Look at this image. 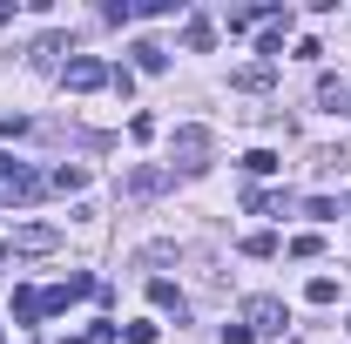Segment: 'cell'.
I'll use <instances>...</instances> for the list:
<instances>
[{
    "instance_id": "25",
    "label": "cell",
    "mask_w": 351,
    "mask_h": 344,
    "mask_svg": "<svg viewBox=\"0 0 351 344\" xmlns=\"http://www.w3.org/2000/svg\"><path fill=\"white\" fill-rule=\"evenodd\" d=\"M0 257H7V243H0Z\"/></svg>"
},
{
    "instance_id": "20",
    "label": "cell",
    "mask_w": 351,
    "mask_h": 344,
    "mask_svg": "<svg viewBox=\"0 0 351 344\" xmlns=\"http://www.w3.org/2000/svg\"><path fill=\"white\" fill-rule=\"evenodd\" d=\"M115 331H122V324H108V317H101V324H88L82 338H68V344H115Z\"/></svg>"
},
{
    "instance_id": "16",
    "label": "cell",
    "mask_w": 351,
    "mask_h": 344,
    "mask_svg": "<svg viewBox=\"0 0 351 344\" xmlns=\"http://www.w3.org/2000/svg\"><path fill=\"white\" fill-rule=\"evenodd\" d=\"M243 169H250V175H277V169H284V156H277V149H250Z\"/></svg>"
},
{
    "instance_id": "14",
    "label": "cell",
    "mask_w": 351,
    "mask_h": 344,
    "mask_svg": "<svg viewBox=\"0 0 351 344\" xmlns=\"http://www.w3.org/2000/svg\"><path fill=\"white\" fill-rule=\"evenodd\" d=\"M47 189H61V196H75V189H88V169H82V162H61V169L47 175Z\"/></svg>"
},
{
    "instance_id": "8",
    "label": "cell",
    "mask_w": 351,
    "mask_h": 344,
    "mask_svg": "<svg viewBox=\"0 0 351 344\" xmlns=\"http://www.w3.org/2000/svg\"><path fill=\"white\" fill-rule=\"evenodd\" d=\"M149 304H156V310H169L176 324H182V317H189V297H182V291H176L169 277H149Z\"/></svg>"
},
{
    "instance_id": "6",
    "label": "cell",
    "mask_w": 351,
    "mask_h": 344,
    "mask_svg": "<svg viewBox=\"0 0 351 344\" xmlns=\"http://www.w3.org/2000/svg\"><path fill=\"white\" fill-rule=\"evenodd\" d=\"M54 243H61V236H54L47 223H21V230L7 236V250H27V257H41V250H54Z\"/></svg>"
},
{
    "instance_id": "4",
    "label": "cell",
    "mask_w": 351,
    "mask_h": 344,
    "mask_svg": "<svg viewBox=\"0 0 351 344\" xmlns=\"http://www.w3.org/2000/svg\"><path fill=\"white\" fill-rule=\"evenodd\" d=\"M169 182H176L169 169H156V162H142V169H129V182H122V196H129V203H156V196H162Z\"/></svg>"
},
{
    "instance_id": "23",
    "label": "cell",
    "mask_w": 351,
    "mask_h": 344,
    "mask_svg": "<svg viewBox=\"0 0 351 344\" xmlns=\"http://www.w3.org/2000/svg\"><path fill=\"white\" fill-rule=\"evenodd\" d=\"M223 344H257V338H250V324H223Z\"/></svg>"
},
{
    "instance_id": "3",
    "label": "cell",
    "mask_w": 351,
    "mask_h": 344,
    "mask_svg": "<svg viewBox=\"0 0 351 344\" xmlns=\"http://www.w3.org/2000/svg\"><path fill=\"white\" fill-rule=\"evenodd\" d=\"M243 324H250V338H277L291 317H284V304H277V297H250V304H243Z\"/></svg>"
},
{
    "instance_id": "9",
    "label": "cell",
    "mask_w": 351,
    "mask_h": 344,
    "mask_svg": "<svg viewBox=\"0 0 351 344\" xmlns=\"http://www.w3.org/2000/svg\"><path fill=\"white\" fill-rule=\"evenodd\" d=\"M182 47H189V54H210V47H217V21H210V14H189V21H182Z\"/></svg>"
},
{
    "instance_id": "22",
    "label": "cell",
    "mask_w": 351,
    "mask_h": 344,
    "mask_svg": "<svg viewBox=\"0 0 351 344\" xmlns=\"http://www.w3.org/2000/svg\"><path fill=\"white\" fill-rule=\"evenodd\" d=\"M317 250H324V243H317L311 230H304V236H291V257H298V263H311V257H317Z\"/></svg>"
},
{
    "instance_id": "11",
    "label": "cell",
    "mask_w": 351,
    "mask_h": 344,
    "mask_svg": "<svg viewBox=\"0 0 351 344\" xmlns=\"http://www.w3.org/2000/svg\"><path fill=\"white\" fill-rule=\"evenodd\" d=\"M41 317H47V297L21 284V291H14V324H41Z\"/></svg>"
},
{
    "instance_id": "19",
    "label": "cell",
    "mask_w": 351,
    "mask_h": 344,
    "mask_svg": "<svg viewBox=\"0 0 351 344\" xmlns=\"http://www.w3.org/2000/svg\"><path fill=\"white\" fill-rule=\"evenodd\" d=\"M338 210H345V203H331V196H311V203H304L311 223H338Z\"/></svg>"
},
{
    "instance_id": "12",
    "label": "cell",
    "mask_w": 351,
    "mask_h": 344,
    "mask_svg": "<svg viewBox=\"0 0 351 344\" xmlns=\"http://www.w3.org/2000/svg\"><path fill=\"white\" fill-rule=\"evenodd\" d=\"M243 210H250V216H284V210H291V196H277V189H250Z\"/></svg>"
},
{
    "instance_id": "24",
    "label": "cell",
    "mask_w": 351,
    "mask_h": 344,
    "mask_svg": "<svg viewBox=\"0 0 351 344\" xmlns=\"http://www.w3.org/2000/svg\"><path fill=\"white\" fill-rule=\"evenodd\" d=\"M7 21H14V0H0V27H7Z\"/></svg>"
},
{
    "instance_id": "17",
    "label": "cell",
    "mask_w": 351,
    "mask_h": 344,
    "mask_svg": "<svg viewBox=\"0 0 351 344\" xmlns=\"http://www.w3.org/2000/svg\"><path fill=\"white\" fill-rule=\"evenodd\" d=\"M243 257H277V236H270V230H250V236H243Z\"/></svg>"
},
{
    "instance_id": "26",
    "label": "cell",
    "mask_w": 351,
    "mask_h": 344,
    "mask_svg": "<svg viewBox=\"0 0 351 344\" xmlns=\"http://www.w3.org/2000/svg\"><path fill=\"white\" fill-rule=\"evenodd\" d=\"M0 344H7V331H0Z\"/></svg>"
},
{
    "instance_id": "1",
    "label": "cell",
    "mask_w": 351,
    "mask_h": 344,
    "mask_svg": "<svg viewBox=\"0 0 351 344\" xmlns=\"http://www.w3.org/2000/svg\"><path fill=\"white\" fill-rule=\"evenodd\" d=\"M210 156H217V135L203 129V122H182L176 142H169V175H203Z\"/></svg>"
},
{
    "instance_id": "5",
    "label": "cell",
    "mask_w": 351,
    "mask_h": 344,
    "mask_svg": "<svg viewBox=\"0 0 351 344\" xmlns=\"http://www.w3.org/2000/svg\"><path fill=\"white\" fill-rule=\"evenodd\" d=\"M47 182L34 169H21V162H14V175H7V182H0V203H34V196H41Z\"/></svg>"
},
{
    "instance_id": "10",
    "label": "cell",
    "mask_w": 351,
    "mask_h": 344,
    "mask_svg": "<svg viewBox=\"0 0 351 344\" xmlns=\"http://www.w3.org/2000/svg\"><path fill=\"white\" fill-rule=\"evenodd\" d=\"M270 82H277V68H270V61H250V68H237V75H230V88H243V95H263Z\"/></svg>"
},
{
    "instance_id": "13",
    "label": "cell",
    "mask_w": 351,
    "mask_h": 344,
    "mask_svg": "<svg viewBox=\"0 0 351 344\" xmlns=\"http://www.w3.org/2000/svg\"><path fill=\"white\" fill-rule=\"evenodd\" d=\"M135 68H142V75H162V68H169V47L162 41H135Z\"/></svg>"
},
{
    "instance_id": "2",
    "label": "cell",
    "mask_w": 351,
    "mask_h": 344,
    "mask_svg": "<svg viewBox=\"0 0 351 344\" xmlns=\"http://www.w3.org/2000/svg\"><path fill=\"white\" fill-rule=\"evenodd\" d=\"M61 82L75 88V95H95V88H108V82H115V68H101L95 54H75V61L61 68Z\"/></svg>"
},
{
    "instance_id": "18",
    "label": "cell",
    "mask_w": 351,
    "mask_h": 344,
    "mask_svg": "<svg viewBox=\"0 0 351 344\" xmlns=\"http://www.w3.org/2000/svg\"><path fill=\"white\" fill-rule=\"evenodd\" d=\"M304 297H311V304H338V277H311Z\"/></svg>"
},
{
    "instance_id": "15",
    "label": "cell",
    "mask_w": 351,
    "mask_h": 344,
    "mask_svg": "<svg viewBox=\"0 0 351 344\" xmlns=\"http://www.w3.org/2000/svg\"><path fill=\"white\" fill-rule=\"evenodd\" d=\"M284 34H291V21H284V27H263V41H257V54L270 61V68L284 61Z\"/></svg>"
},
{
    "instance_id": "7",
    "label": "cell",
    "mask_w": 351,
    "mask_h": 344,
    "mask_svg": "<svg viewBox=\"0 0 351 344\" xmlns=\"http://www.w3.org/2000/svg\"><path fill=\"white\" fill-rule=\"evenodd\" d=\"M317 108L351 115V82H345V75H317Z\"/></svg>"
},
{
    "instance_id": "21",
    "label": "cell",
    "mask_w": 351,
    "mask_h": 344,
    "mask_svg": "<svg viewBox=\"0 0 351 344\" xmlns=\"http://www.w3.org/2000/svg\"><path fill=\"white\" fill-rule=\"evenodd\" d=\"M156 331H162V324H149V317H135V324H122V338H129V344H156Z\"/></svg>"
}]
</instances>
